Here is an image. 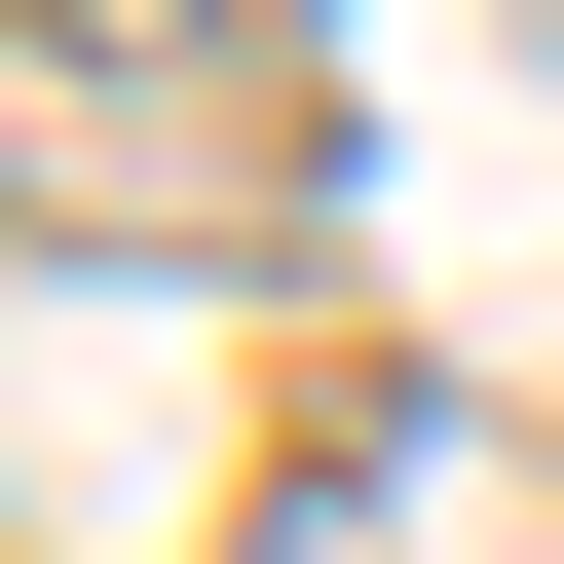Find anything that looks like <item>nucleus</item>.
<instances>
[{
  "label": "nucleus",
  "instance_id": "obj_1",
  "mask_svg": "<svg viewBox=\"0 0 564 564\" xmlns=\"http://www.w3.org/2000/svg\"><path fill=\"white\" fill-rule=\"evenodd\" d=\"M377 527H414V452H302V527H263V564H377Z\"/></svg>",
  "mask_w": 564,
  "mask_h": 564
},
{
  "label": "nucleus",
  "instance_id": "obj_2",
  "mask_svg": "<svg viewBox=\"0 0 564 564\" xmlns=\"http://www.w3.org/2000/svg\"><path fill=\"white\" fill-rule=\"evenodd\" d=\"M39 39H113V0H39ZM151 39H302V0H151Z\"/></svg>",
  "mask_w": 564,
  "mask_h": 564
}]
</instances>
